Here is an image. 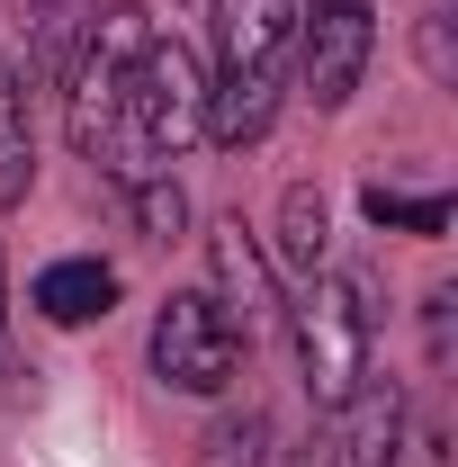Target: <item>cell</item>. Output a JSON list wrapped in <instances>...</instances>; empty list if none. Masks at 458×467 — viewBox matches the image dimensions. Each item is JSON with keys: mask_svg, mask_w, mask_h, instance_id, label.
I'll list each match as a JSON object with an SVG mask.
<instances>
[{"mask_svg": "<svg viewBox=\"0 0 458 467\" xmlns=\"http://www.w3.org/2000/svg\"><path fill=\"white\" fill-rule=\"evenodd\" d=\"M297 81V0H216V63H207V144H261Z\"/></svg>", "mask_w": 458, "mask_h": 467, "instance_id": "obj_1", "label": "cell"}, {"mask_svg": "<svg viewBox=\"0 0 458 467\" xmlns=\"http://www.w3.org/2000/svg\"><path fill=\"white\" fill-rule=\"evenodd\" d=\"M189 144H207V72L189 63L180 36H153L144 63H135V81H126V99H117L109 144H99L90 162H99L117 189H135V180H162Z\"/></svg>", "mask_w": 458, "mask_h": 467, "instance_id": "obj_2", "label": "cell"}, {"mask_svg": "<svg viewBox=\"0 0 458 467\" xmlns=\"http://www.w3.org/2000/svg\"><path fill=\"white\" fill-rule=\"evenodd\" d=\"M287 333H297V368H306L315 413L350 405V396L378 378V296H369L359 270H315V279H297Z\"/></svg>", "mask_w": 458, "mask_h": 467, "instance_id": "obj_3", "label": "cell"}, {"mask_svg": "<svg viewBox=\"0 0 458 467\" xmlns=\"http://www.w3.org/2000/svg\"><path fill=\"white\" fill-rule=\"evenodd\" d=\"M153 36H162V27H153L135 0H117V9H99V18H90V36H81V55H72V90H63L72 153H81V162L109 144L117 99H126V81H135V63H144V46H153Z\"/></svg>", "mask_w": 458, "mask_h": 467, "instance_id": "obj_4", "label": "cell"}, {"mask_svg": "<svg viewBox=\"0 0 458 467\" xmlns=\"http://www.w3.org/2000/svg\"><path fill=\"white\" fill-rule=\"evenodd\" d=\"M243 333L225 324V306L207 288H172L162 296V315H153V342H144V359H153V378L172 387V396H225L234 368H243Z\"/></svg>", "mask_w": 458, "mask_h": 467, "instance_id": "obj_5", "label": "cell"}, {"mask_svg": "<svg viewBox=\"0 0 458 467\" xmlns=\"http://www.w3.org/2000/svg\"><path fill=\"white\" fill-rule=\"evenodd\" d=\"M369 55H378V0H297V81L324 117L350 109Z\"/></svg>", "mask_w": 458, "mask_h": 467, "instance_id": "obj_6", "label": "cell"}, {"mask_svg": "<svg viewBox=\"0 0 458 467\" xmlns=\"http://www.w3.org/2000/svg\"><path fill=\"white\" fill-rule=\"evenodd\" d=\"M207 270H216V288H207V296L225 306V324H234V333L252 342V333L279 315V279H270V252L243 234V216H225V225L207 234Z\"/></svg>", "mask_w": 458, "mask_h": 467, "instance_id": "obj_7", "label": "cell"}, {"mask_svg": "<svg viewBox=\"0 0 458 467\" xmlns=\"http://www.w3.org/2000/svg\"><path fill=\"white\" fill-rule=\"evenodd\" d=\"M324 450H333V467H396V450H404V396L387 387V378H369L350 405L324 413Z\"/></svg>", "mask_w": 458, "mask_h": 467, "instance_id": "obj_8", "label": "cell"}, {"mask_svg": "<svg viewBox=\"0 0 458 467\" xmlns=\"http://www.w3.org/2000/svg\"><path fill=\"white\" fill-rule=\"evenodd\" d=\"M27 306H36L46 324H63V333H81V324H99V315L117 306V270L99 261V252H63V261L36 270Z\"/></svg>", "mask_w": 458, "mask_h": 467, "instance_id": "obj_9", "label": "cell"}, {"mask_svg": "<svg viewBox=\"0 0 458 467\" xmlns=\"http://www.w3.org/2000/svg\"><path fill=\"white\" fill-rule=\"evenodd\" d=\"M36 189V126H27V90L0 63V207H18Z\"/></svg>", "mask_w": 458, "mask_h": 467, "instance_id": "obj_10", "label": "cell"}, {"mask_svg": "<svg viewBox=\"0 0 458 467\" xmlns=\"http://www.w3.org/2000/svg\"><path fill=\"white\" fill-rule=\"evenodd\" d=\"M279 270L287 279H315L324 270V189H287L279 198Z\"/></svg>", "mask_w": 458, "mask_h": 467, "instance_id": "obj_11", "label": "cell"}, {"mask_svg": "<svg viewBox=\"0 0 458 467\" xmlns=\"http://www.w3.org/2000/svg\"><path fill=\"white\" fill-rule=\"evenodd\" d=\"M359 207H369V225L450 234V198H441V189H422V198H413V189H387V180H369V198H359Z\"/></svg>", "mask_w": 458, "mask_h": 467, "instance_id": "obj_12", "label": "cell"}, {"mask_svg": "<svg viewBox=\"0 0 458 467\" xmlns=\"http://www.w3.org/2000/svg\"><path fill=\"white\" fill-rule=\"evenodd\" d=\"M126 207H135L144 243H172V234L189 225V198H180V180H172V171H162V180H135V189H126Z\"/></svg>", "mask_w": 458, "mask_h": 467, "instance_id": "obj_13", "label": "cell"}, {"mask_svg": "<svg viewBox=\"0 0 458 467\" xmlns=\"http://www.w3.org/2000/svg\"><path fill=\"white\" fill-rule=\"evenodd\" d=\"M261 441H270V422H261V405H243L234 422H216V441H207L216 459H207V467H261V459H270Z\"/></svg>", "mask_w": 458, "mask_h": 467, "instance_id": "obj_14", "label": "cell"}, {"mask_svg": "<svg viewBox=\"0 0 458 467\" xmlns=\"http://www.w3.org/2000/svg\"><path fill=\"white\" fill-rule=\"evenodd\" d=\"M27 359H18V306H9V261H0V387H18Z\"/></svg>", "mask_w": 458, "mask_h": 467, "instance_id": "obj_15", "label": "cell"}, {"mask_svg": "<svg viewBox=\"0 0 458 467\" xmlns=\"http://www.w3.org/2000/svg\"><path fill=\"white\" fill-rule=\"evenodd\" d=\"M450 306H458V288H432V306H422V333H432V368H450Z\"/></svg>", "mask_w": 458, "mask_h": 467, "instance_id": "obj_16", "label": "cell"}, {"mask_svg": "<svg viewBox=\"0 0 458 467\" xmlns=\"http://www.w3.org/2000/svg\"><path fill=\"white\" fill-rule=\"evenodd\" d=\"M287 467H333V450H324V422H315V431H306V441L287 450Z\"/></svg>", "mask_w": 458, "mask_h": 467, "instance_id": "obj_17", "label": "cell"}]
</instances>
